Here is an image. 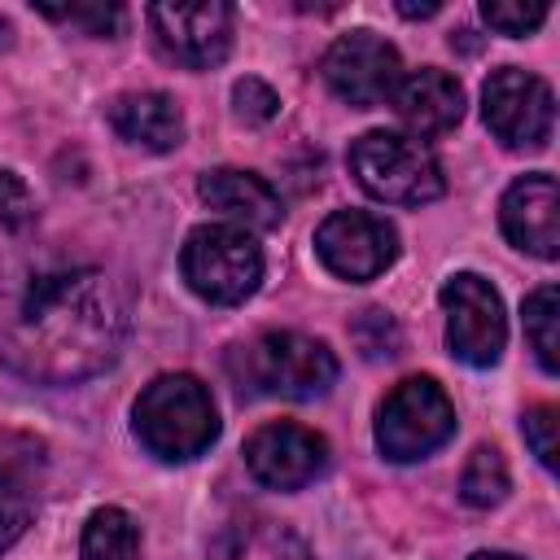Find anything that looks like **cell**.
Masks as SVG:
<instances>
[{"label":"cell","mask_w":560,"mask_h":560,"mask_svg":"<svg viewBox=\"0 0 560 560\" xmlns=\"http://www.w3.org/2000/svg\"><path fill=\"white\" fill-rule=\"evenodd\" d=\"M232 376L249 394H271V398H324L337 381V359L319 337L306 332H258L245 346L232 350L228 359Z\"/></svg>","instance_id":"3957f363"},{"label":"cell","mask_w":560,"mask_h":560,"mask_svg":"<svg viewBox=\"0 0 560 560\" xmlns=\"http://www.w3.org/2000/svg\"><path fill=\"white\" fill-rule=\"evenodd\" d=\"M394 109L402 118V127L420 140V136H442L464 118V88L446 74V70H411L407 79H398L394 88Z\"/></svg>","instance_id":"5bb4252c"},{"label":"cell","mask_w":560,"mask_h":560,"mask_svg":"<svg viewBox=\"0 0 560 560\" xmlns=\"http://www.w3.org/2000/svg\"><path fill=\"white\" fill-rule=\"evenodd\" d=\"M232 109H236V118H241V122L258 127V122H271V118H276L280 96H276L262 79H241V83L232 88Z\"/></svg>","instance_id":"603a6c76"},{"label":"cell","mask_w":560,"mask_h":560,"mask_svg":"<svg viewBox=\"0 0 560 560\" xmlns=\"http://www.w3.org/2000/svg\"><path fill=\"white\" fill-rule=\"evenodd\" d=\"M245 464L249 472L271 486V490H302L306 481H315L328 464V442L293 420H276L249 433L245 442Z\"/></svg>","instance_id":"7c38bea8"},{"label":"cell","mask_w":560,"mask_h":560,"mask_svg":"<svg viewBox=\"0 0 560 560\" xmlns=\"http://www.w3.org/2000/svg\"><path fill=\"white\" fill-rule=\"evenodd\" d=\"M319 262L341 280H372L398 254V232L368 210H337L315 232Z\"/></svg>","instance_id":"8fae6325"},{"label":"cell","mask_w":560,"mask_h":560,"mask_svg":"<svg viewBox=\"0 0 560 560\" xmlns=\"http://www.w3.org/2000/svg\"><path fill=\"white\" fill-rule=\"evenodd\" d=\"M22 529H26V512H22L18 503L0 499V556L22 538Z\"/></svg>","instance_id":"4316f807"},{"label":"cell","mask_w":560,"mask_h":560,"mask_svg":"<svg viewBox=\"0 0 560 560\" xmlns=\"http://www.w3.org/2000/svg\"><path fill=\"white\" fill-rule=\"evenodd\" d=\"M136 438L149 455L166 464L197 459L219 438V411L210 389L188 372H166L136 398Z\"/></svg>","instance_id":"7a4b0ae2"},{"label":"cell","mask_w":560,"mask_h":560,"mask_svg":"<svg viewBox=\"0 0 560 560\" xmlns=\"http://www.w3.org/2000/svg\"><path fill=\"white\" fill-rule=\"evenodd\" d=\"M210 560H311V551L276 521H236L214 538Z\"/></svg>","instance_id":"e0dca14e"},{"label":"cell","mask_w":560,"mask_h":560,"mask_svg":"<svg viewBox=\"0 0 560 560\" xmlns=\"http://www.w3.org/2000/svg\"><path fill=\"white\" fill-rule=\"evenodd\" d=\"M468 560H521V556H512V551H477Z\"/></svg>","instance_id":"f1b7e54d"},{"label":"cell","mask_w":560,"mask_h":560,"mask_svg":"<svg viewBox=\"0 0 560 560\" xmlns=\"http://www.w3.org/2000/svg\"><path fill=\"white\" fill-rule=\"evenodd\" d=\"M109 127L127 144L149 149V153H166V149H175L184 140V114L162 92H122L109 105Z\"/></svg>","instance_id":"9a60e30c"},{"label":"cell","mask_w":560,"mask_h":560,"mask_svg":"<svg viewBox=\"0 0 560 560\" xmlns=\"http://www.w3.org/2000/svg\"><path fill=\"white\" fill-rule=\"evenodd\" d=\"M201 201L214 206L219 214L236 219L241 228H276L280 223V197L267 179L249 175V171H232V166H219V171H206L201 175Z\"/></svg>","instance_id":"2e32d148"},{"label":"cell","mask_w":560,"mask_h":560,"mask_svg":"<svg viewBox=\"0 0 560 560\" xmlns=\"http://www.w3.org/2000/svg\"><path fill=\"white\" fill-rule=\"evenodd\" d=\"M232 4L223 0H201V4H153L149 26L158 35V48L188 66V70H210L228 57L232 48Z\"/></svg>","instance_id":"30bf717a"},{"label":"cell","mask_w":560,"mask_h":560,"mask_svg":"<svg viewBox=\"0 0 560 560\" xmlns=\"http://www.w3.org/2000/svg\"><path fill=\"white\" fill-rule=\"evenodd\" d=\"M525 341L534 346L542 372H560V298L556 284H542L525 298Z\"/></svg>","instance_id":"d6986e66"},{"label":"cell","mask_w":560,"mask_h":560,"mask_svg":"<svg viewBox=\"0 0 560 560\" xmlns=\"http://www.w3.org/2000/svg\"><path fill=\"white\" fill-rule=\"evenodd\" d=\"M319 70H324V83L332 88V96H341L350 105H381L394 96V88L402 79L398 48L389 39H381L376 31H350L341 39H332Z\"/></svg>","instance_id":"9c48e42d"},{"label":"cell","mask_w":560,"mask_h":560,"mask_svg":"<svg viewBox=\"0 0 560 560\" xmlns=\"http://www.w3.org/2000/svg\"><path fill=\"white\" fill-rule=\"evenodd\" d=\"M442 311H446V346L455 359L472 368H490L503 354L508 341V319L503 302L490 289V280L459 271L442 284Z\"/></svg>","instance_id":"ba28073f"},{"label":"cell","mask_w":560,"mask_h":560,"mask_svg":"<svg viewBox=\"0 0 560 560\" xmlns=\"http://www.w3.org/2000/svg\"><path fill=\"white\" fill-rule=\"evenodd\" d=\"M459 494L468 508H494L508 499V459L499 446H477L464 464Z\"/></svg>","instance_id":"ffe728a7"},{"label":"cell","mask_w":560,"mask_h":560,"mask_svg":"<svg viewBox=\"0 0 560 560\" xmlns=\"http://www.w3.org/2000/svg\"><path fill=\"white\" fill-rule=\"evenodd\" d=\"M481 114L494 140L508 149H542L556 127V96L538 74L503 66L481 88Z\"/></svg>","instance_id":"52a82bcc"},{"label":"cell","mask_w":560,"mask_h":560,"mask_svg":"<svg viewBox=\"0 0 560 560\" xmlns=\"http://www.w3.org/2000/svg\"><path fill=\"white\" fill-rule=\"evenodd\" d=\"M354 179L385 206H424L442 197V166L438 158L402 131H368L350 144Z\"/></svg>","instance_id":"277c9868"},{"label":"cell","mask_w":560,"mask_h":560,"mask_svg":"<svg viewBox=\"0 0 560 560\" xmlns=\"http://www.w3.org/2000/svg\"><path fill=\"white\" fill-rule=\"evenodd\" d=\"M455 433V407L433 376H407L376 411V446L394 464L424 459Z\"/></svg>","instance_id":"8992f818"},{"label":"cell","mask_w":560,"mask_h":560,"mask_svg":"<svg viewBox=\"0 0 560 560\" xmlns=\"http://www.w3.org/2000/svg\"><path fill=\"white\" fill-rule=\"evenodd\" d=\"M481 18L503 35H529L547 22V4H538V0H529V4L525 0H486Z\"/></svg>","instance_id":"44dd1931"},{"label":"cell","mask_w":560,"mask_h":560,"mask_svg":"<svg viewBox=\"0 0 560 560\" xmlns=\"http://www.w3.org/2000/svg\"><path fill=\"white\" fill-rule=\"evenodd\" d=\"M79 560H140V529L122 508H96L83 525Z\"/></svg>","instance_id":"ac0fdd59"},{"label":"cell","mask_w":560,"mask_h":560,"mask_svg":"<svg viewBox=\"0 0 560 560\" xmlns=\"http://www.w3.org/2000/svg\"><path fill=\"white\" fill-rule=\"evenodd\" d=\"M0 223L9 232H22L35 223V197L22 184V175H13V171H0Z\"/></svg>","instance_id":"d4e9b609"},{"label":"cell","mask_w":560,"mask_h":560,"mask_svg":"<svg viewBox=\"0 0 560 560\" xmlns=\"http://www.w3.org/2000/svg\"><path fill=\"white\" fill-rule=\"evenodd\" d=\"M39 13L52 18V22L83 26L88 35H114L122 26V9L118 4H39Z\"/></svg>","instance_id":"7402d4cb"},{"label":"cell","mask_w":560,"mask_h":560,"mask_svg":"<svg viewBox=\"0 0 560 560\" xmlns=\"http://www.w3.org/2000/svg\"><path fill=\"white\" fill-rule=\"evenodd\" d=\"M438 9H442L438 0H429V4H398L402 18H429V13H438Z\"/></svg>","instance_id":"83f0119b"},{"label":"cell","mask_w":560,"mask_h":560,"mask_svg":"<svg viewBox=\"0 0 560 560\" xmlns=\"http://www.w3.org/2000/svg\"><path fill=\"white\" fill-rule=\"evenodd\" d=\"M499 223L503 236L534 254V258H556L560 254V192L551 175H525L503 192L499 206Z\"/></svg>","instance_id":"4fadbf2b"},{"label":"cell","mask_w":560,"mask_h":560,"mask_svg":"<svg viewBox=\"0 0 560 560\" xmlns=\"http://www.w3.org/2000/svg\"><path fill=\"white\" fill-rule=\"evenodd\" d=\"M556 424H560V411L551 407V402H538V407H529L525 411V442H529V451L538 455V464L542 468H556Z\"/></svg>","instance_id":"cb8c5ba5"},{"label":"cell","mask_w":560,"mask_h":560,"mask_svg":"<svg viewBox=\"0 0 560 560\" xmlns=\"http://www.w3.org/2000/svg\"><path fill=\"white\" fill-rule=\"evenodd\" d=\"M354 337H359L363 354H372V359L398 350V328H394V319L385 311H363V319L354 324Z\"/></svg>","instance_id":"484cf974"},{"label":"cell","mask_w":560,"mask_h":560,"mask_svg":"<svg viewBox=\"0 0 560 560\" xmlns=\"http://www.w3.org/2000/svg\"><path fill=\"white\" fill-rule=\"evenodd\" d=\"M127 337V302L96 267L0 271V363L66 385L109 368Z\"/></svg>","instance_id":"6da1fadb"},{"label":"cell","mask_w":560,"mask_h":560,"mask_svg":"<svg viewBox=\"0 0 560 560\" xmlns=\"http://www.w3.org/2000/svg\"><path fill=\"white\" fill-rule=\"evenodd\" d=\"M179 267L197 298H206L214 306H236L262 280V249L236 223H206V228L188 232Z\"/></svg>","instance_id":"5b68a950"},{"label":"cell","mask_w":560,"mask_h":560,"mask_svg":"<svg viewBox=\"0 0 560 560\" xmlns=\"http://www.w3.org/2000/svg\"><path fill=\"white\" fill-rule=\"evenodd\" d=\"M9 39H13V31H9V22L0 18V48H9Z\"/></svg>","instance_id":"f546056e"}]
</instances>
